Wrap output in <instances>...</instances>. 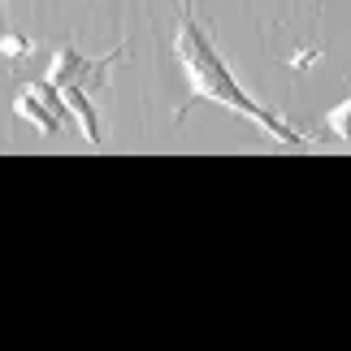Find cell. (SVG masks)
<instances>
[{"label": "cell", "instance_id": "obj_1", "mask_svg": "<svg viewBox=\"0 0 351 351\" xmlns=\"http://www.w3.org/2000/svg\"><path fill=\"white\" fill-rule=\"evenodd\" d=\"M173 61L182 65L186 74V91H191V100L178 109V117L191 109V104H221V109L239 113L243 121H252L256 130L265 134V139L274 143H287V147H308V139L295 126H287V121H278L274 113L265 109L261 100H252V91L239 87V78L230 74V65L221 61V52L213 48V39L199 31V22L191 18V13H182L178 18V35H173Z\"/></svg>", "mask_w": 351, "mask_h": 351}, {"label": "cell", "instance_id": "obj_2", "mask_svg": "<svg viewBox=\"0 0 351 351\" xmlns=\"http://www.w3.org/2000/svg\"><path fill=\"white\" fill-rule=\"evenodd\" d=\"M13 113H18L22 121H31L39 134H61L65 113H70V109H65L61 87L48 83V78H39V83H31V87L18 91V100H13Z\"/></svg>", "mask_w": 351, "mask_h": 351}, {"label": "cell", "instance_id": "obj_3", "mask_svg": "<svg viewBox=\"0 0 351 351\" xmlns=\"http://www.w3.org/2000/svg\"><path fill=\"white\" fill-rule=\"evenodd\" d=\"M121 52H126V48H117V52H109V57H100V61H87L78 48H70V44H65V48H57V52H52V61H48V74H44V78H48V83H57V87L83 83L87 74H100L104 65H113V61L121 57Z\"/></svg>", "mask_w": 351, "mask_h": 351}, {"label": "cell", "instance_id": "obj_4", "mask_svg": "<svg viewBox=\"0 0 351 351\" xmlns=\"http://www.w3.org/2000/svg\"><path fill=\"white\" fill-rule=\"evenodd\" d=\"M61 96H65V109H70V117L78 121V130H83V139H87L91 147H100V143H104V134H100V113H96V104H91L87 87H83V83H70V87H61Z\"/></svg>", "mask_w": 351, "mask_h": 351}, {"label": "cell", "instance_id": "obj_5", "mask_svg": "<svg viewBox=\"0 0 351 351\" xmlns=\"http://www.w3.org/2000/svg\"><path fill=\"white\" fill-rule=\"evenodd\" d=\"M326 130L334 134V139L351 143V96H347L343 104H334V109L326 113Z\"/></svg>", "mask_w": 351, "mask_h": 351}, {"label": "cell", "instance_id": "obj_6", "mask_svg": "<svg viewBox=\"0 0 351 351\" xmlns=\"http://www.w3.org/2000/svg\"><path fill=\"white\" fill-rule=\"evenodd\" d=\"M35 52V44L26 35H18V31H0V57H9V61H22V57H31Z\"/></svg>", "mask_w": 351, "mask_h": 351}, {"label": "cell", "instance_id": "obj_7", "mask_svg": "<svg viewBox=\"0 0 351 351\" xmlns=\"http://www.w3.org/2000/svg\"><path fill=\"white\" fill-rule=\"evenodd\" d=\"M0 31H9V26H5V13H0Z\"/></svg>", "mask_w": 351, "mask_h": 351}]
</instances>
